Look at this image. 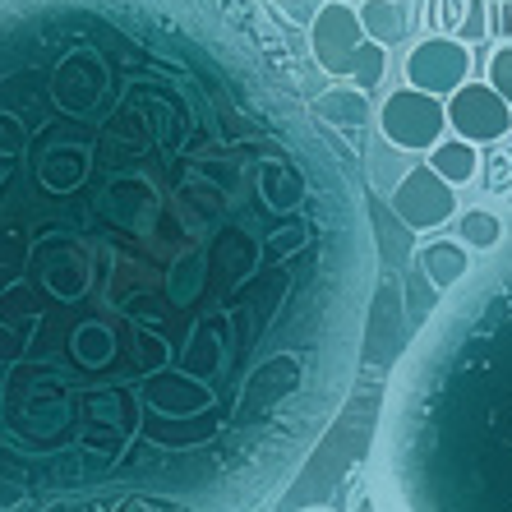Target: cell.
<instances>
[{
    "mask_svg": "<svg viewBox=\"0 0 512 512\" xmlns=\"http://www.w3.org/2000/svg\"><path fill=\"white\" fill-rule=\"evenodd\" d=\"M356 19H360L365 42L393 47V42H402L406 37V10L397 5V0H365V5L356 10Z\"/></svg>",
    "mask_w": 512,
    "mask_h": 512,
    "instance_id": "obj_11",
    "label": "cell"
},
{
    "mask_svg": "<svg viewBox=\"0 0 512 512\" xmlns=\"http://www.w3.org/2000/svg\"><path fill=\"white\" fill-rule=\"evenodd\" d=\"M411 328H406V305H402V286H393V277H383L370 296L365 310V342H360V365L370 374H388L402 360Z\"/></svg>",
    "mask_w": 512,
    "mask_h": 512,
    "instance_id": "obj_4",
    "label": "cell"
},
{
    "mask_svg": "<svg viewBox=\"0 0 512 512\" xmlns=\"http://www.w3.org/2000/svg\"><path fill=\"white\" fill-rule=\"evenodd\" d=\"M388 208H393V217L406 231H434V227H443L448 217H457V190L448 180L434 176L429 167H411L397 180Z\"/></svg>",
    "mask_w": 512,
    "mask_h": 512,
    "instance_id": "obj_6",
    "label": "cell"
},
{
    "mask_svg": "<svg viewBox=\"0 0 512 512\" xmlns=\"http://www.w3.org/2000/svg\"><path fill=\"white\" fill-rule=\"evenodd\" d=\"M476 167H480V157H476V148L471 143H462V139H439L434 148H429V171L439 180H448V185H466V180L476 176Z\"/></svg>",
    "mask_w": 512,
    "mask_h": 512,
    "instance_id": "obj_13",
    "label": "cell"
},
{
    "mask_svg": "<svg viewBox=\"0 0 512 512\" xmlns=\"http://www.w3.org/2000/svg\"><path fill=\"white\" fill-rule=\"evenodd\" d=\"M471 74V51L466 42H448V37H429L406 56V88L429 97H453Z\"/></svg>",
    "mask_w": 512,
    "mask_h": 512,
    "instance_id": "obj_7",
    "label": "cell"
},
{
    "mask_svg": "<svg viewBox=\"0 0 512 512\" xmlns=\"http://www.w3.org/2000/svg\"><path fill=\"white\" fill-rule=\"evenodd\" d=\"M508 14H512V5H508Z\"/></svg>",
    "mask_w": 512,
    "mask_h": 512,
    "instance_id": "obj_20",
    "label": "cell"
},
{
    "mask_svg": "<svg viewBox=\"0 0 512 512\" xmlns=\"http://www.w3.org/2000/svg\"><path fill=\"white\" fill-rule=\"evenodd\" d=\"M402 305H406V328L416 337V328L434 314V305H439V291L429 286V277L420 273V268H411V277L402 282Z\"/></svg>",
    "mask_w": 512,
    "mask_h": 512,
    "instance_id": "obj_14",
    "label": "cell"
},
{
    "mask_svg": "<svg viewBox=\"0 0 512 512\" xmlns=\"http://www.w3.org/2000/svg\"><path fill=\"white\" fill-rule=\"evenodd\" d=\"M310 47H314L319 70H328L333 79H351L360 93H370V88L383 79V70H388L383 47H379V42H365L356 10H351V5H342V0L323 5V10L314 14Z\"/></svg>",
    "mask_w": 512,
    "mask_h": 512,
    "instance_id": "obj_3",
    "label": "cell"
},
{
    "mask_svg": "<svg viewBox=\"0 0 512 512\" xmlns=\"http://www.w3.org/2000/svg\"><path fill=\"white\" fill-rule=\"evenodd\" d=\"M356 512H379V508H374V499H360V503H356Z\"/></svg>",
    "mask_w": 512,
    "mask_h": 512,
    "instance_id": "obj_18",
    "label": "cell"
},
{
    "mask_svg": "<svg viewBox=\"0 0 512 512\" xmlns=\"http://www.w3.org/2000/svg\"><path fill=\"white\" fill-rule=\"evenodd\" d=\"M370 227H374V254H379L383 273H393L397 263L411 254V236H416V231H406L393 217V208L379 199H370Z\"/></svg>",
    "mask_w": 512,
    "mask_h": 512,
    "instance_id": "obj_10",
    "label": "cell"
},
{
    "mask_svg": "<svg viewBox=\"0 0 512 512\" xmlns=\"http://www.w3.org/2000/svg\"><path fill=\"white\" fill-rule=\"evenodd\" d=\"M416 268L429 277L434 291H448V286H457L471 273V254H466L462 240H429L425 250L416 254Z\"/></svg>",
    "mask_w": 512,
    "mask_h": 512,
    "instance_id": "obj_9",
    "label": "cell"
},
{
    "mask_svg": "<svg viewBox=\"0 0 512 512\" xmlns=\"http://www.w3.org/2000/svg\"><path fill=\"white\" fill-rule=\"evenodd\" d=\"M379 411H383V383L351 393V402L337 411V420L328 425V434L314 443V453L305 457V466L296 471V480H291L286 494L277 499V512H305V508H319V503L333 499L337 485L356 471L360 457L370 453Z\"/></svg>",
    "mask_w": 512,
    "mask_h": 512,
    "instance_id": "obj_2",
    "label": "cell"
},
{
    "mask_svg": "<svg viewBox=\"0 0 512 512\" xmlns=\"http://www.w3.org/2000/svg\"><path fill=\"white\" fill-rule=\"evenodd\" d=\"M462 222V245L466 250H494L503 240V222L494 213H485V208H471V213L457 217Z\"/></svg>",
    "mask_w": 512,
    "mask_h": 512,
    "instance_id": "obj_15",
    "label": "cell"
},
{
    "mask_svg": "<svg viewBox=\"0 0 512 512\" xmlns=\"http://www.w3.org/2000/svg\"><path fill=\"white\" fill-rule=\"evenodd\" d=\"M443 111L462 143H494L512 130V107L489 84H462Z\"/></svg>",
    "mask_w": 512,
    "mask_h": 512,
    "instance_id": "obj_8",
    "label": "cell"
},
{
    "mask_svg": "<svg viewBox=\"0 0 512 512\" xmlns=\"http://www.w3.org/2000/svg\"><path fill=\"white\" fill-rule=\"evenodd\" d=\"M489 88L512 107V47L494 51V60H489Z\"/></svg>",
    "mask_w": 512,
    "mask_h": 512,
    "instance_id": "obj_16",
    "label": "cell"
},
{
    "mask_svg": "<svg viewBox=\"0 0 512 512\" xmlns=\"http://www.w3.org/2000/svg\"><path fill=\"white\" fill-rule=\"evenodd\" d=\"M379 130L388 134L393 148L406 153H420V148H434L448 130V111H443L439 97L416 93V88H397L379 111Z\"/></svg>",
    "mask_w": 512,
    "mask_h": 512,
    "instance_id": "obj_5",
    "label": "cell"
},
{
    "mask_svg": "<svg viewBox=\"0 0 512 512\" xmlns=\"http://www.w3.org/2000/svg\"><path fill=\"white\" fill-rule=\"evenodd\" d=\"M342 185L93 0L0 14V512H213L342 356Z\"/></svg>",
    "mask_w": 512,
    "mask_h": 512,
    "instance_id": "obj_1",
    "label": "cell"
},
{
    "mask_svg": "<svg viewBox=\"0 0 512 512\" xmlns=\"http://www.w3.org/2000/svg\"><path fill=\"white\" fill-rule=\"evenodd\" d=\"M508 199H512V185H508Z\"/></svg>",
    "mask_w": 512,
    "mask_h": 512,
    "instance_id": "obj_19",
    "label": "cell"
},
{
    "mask_svg": "<svg viewBox=\"0 0 512 512\" xmlns=\"http://www.w3.org/2000/svg\"><path fill=\"white\" fill-rule=\"evenodd\" d=\"M485 28H489V5L485 0H466V14H462V24H457L462 42H480Z\"/></svg>",
    "mask_w": 512,
    "mask_h": 512,
    "instance_id": "obj_17",
    "label": "cell"
},
{
    "mask_svg": "<svg viewBox=\"0 0 512 512\" xmlns=\"http://www.w3.org/2000/svg\"><path fill=\"white\" fill-rule=\"evenodd\" d=\"M314 116L337 125V130H360L370 120V97L360 93V88H337V93L314 97Z\"/></svg>",
    "mask_w": 512,
    "mask_h": 512,
    "instance_id": "obj_12",
    "label": "cell"
}]
</instances>
